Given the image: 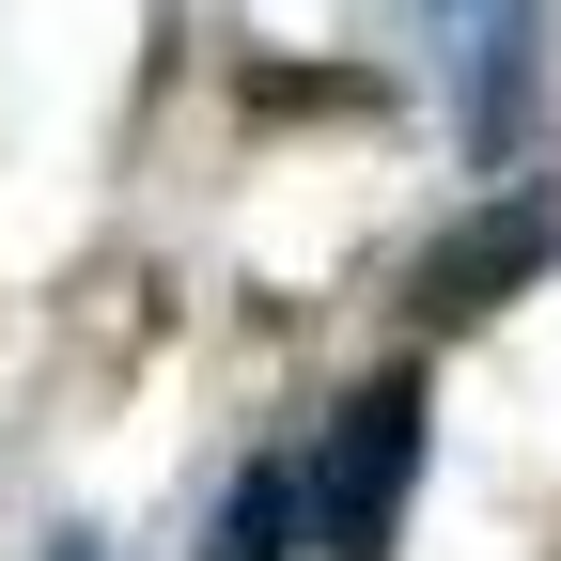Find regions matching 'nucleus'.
Segmentation results:
<instances>
[{
	"label": "nucleus",
	"instance_id": "nucleus-1",
	"mask_svg": "<svg viewBox=\"0 0 561 561\" xmlns=\"http://www.w3.org/2000/svg\"><path fill=\"white\" fill-rule=\"evenodd\" d=\"M405 483H421V375H375V390H343L328 437L297 453V530H312V561H390Z\"/></svg>",
	"mask_w": 561,
	"mask_h": 561
},
{
	"label": "nucleus",
	"instance_id": "nucleus-2",
	"mask_svg": "<svg viewBox=\"0 0 561 561\" xmlns=\"http://www.w3.org/2000/svg\"><path fill=\"white\" fill-rule=\"evenodd\" d=\"M546 265H561V187L483 203V219H453L437 250H421V328H483V312H515Z\"/></svg>",
	"mask_w": 561,
	"mask_h": 561
},
{
	"label": "nucleus",
	"instance_id": "nucleus-3",
	"mask_svg": "<svg viewBox=\"0 0 561 561\" xmlns=\"http://www.w3.org/2000/svg\"><path fill=\"white\" fill-rule=\"evenodd\" d=\"M530 110V0H468V140L500 157Z\"/></svg>",
	"mask_w": 561,
	"mask_h": 561
},
{
	"label": "nucleus",
	"instance_id": "nucleus-4",
	"mask_svg": "<svg viewBox=\"0 0 561 561\" xmlns=\"http://www.w3.org/2000/svg\"><path fill=\"white\" fill-rule=\"evenodd\" d=\"M312 530H297V468H234V500H219V530H203V561H297Z\"/></svg>",
	"mask_w": 561,
	"mask_h": 561
},
{
	"label": "nucleus",
	"instance_id": "nucleus-5",
	"mask_svg": "<svg viewBox=\"0 0 561 561\" xmlns=\"http://www.w3.org/2000/svg\"><path fill=\"white\" fill-rule=\"evenodd\" d=\"M62 561H94V546H62Z\"/></svg>",
	"mask_w": 561,
	"mask_h": 561
}]
</instances>
